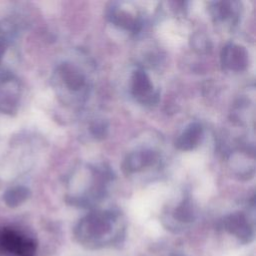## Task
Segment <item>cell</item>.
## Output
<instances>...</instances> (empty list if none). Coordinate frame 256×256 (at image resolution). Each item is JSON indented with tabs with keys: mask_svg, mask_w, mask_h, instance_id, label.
<instances>
[{
	"mask_svg": "<svg viewBox=\"0 0 256 256\" xmlns=\"http://www.w3.org/2000/svg\"><path fill=\"white\" fill-rule=\"evenodd\" d=\"M125 224L118 212L97 210L82 217L74 228L77 242L87 249H103L122 241Z\"/></svg>",
	"mask_w": 256,
	"mask_h": 256,
	"instance_id": "obj_1",
	"label": "cell"
},
{
	"mask_svg": "<svg viewBox=\"0 0 256 256\" xmlns=\"http://www.w3.org/2000/svg\"><path fill=\"white\" fill-rule=\"evenodd\" d=\"M37 242L27 233L13 228H0V256H36Z\"/></svg>",
	"mask_w": 256,
	"mask_h": 256,
	"instance_id": "obj_2",
	"label": "cell"
},
{
	"mask_svg": "<svg viewBox=\"0 0 256 256\" xmlns=\"http://www.w3.org/2000/svg\"><path fill=\"white\" fill-rule=\"evenodd\" d=\"M56 86L64 88L65 92L73 96L85 95L87 89V79L79 67L70 62H64L57 66L54 72Z\"/></svg>",
	"mask_w": 256,
	"mask_h": 256,
	"instance_id": "obj_3",
	"label": "cell"
},
{
	"mask_svg": "<svg viewBox=\"0 0 256 256\" xmlns=\"http://www.w3.org/2000/svg\"><path fill=\"white\" fill-rule=\"evenodd\" d=\"M21 100V85L11 73L0 74V113L12 115L18 111Z\"/></svg>",
	"mask_w": 256,
	"mask_h": 256,
	"instance_id": "obj_4",
	"label": "cell"
},
{
	"mask_svg": "<svg viewBox=\"0 0 256 256\" xmlns=\"http://www.w3.org/2000/svg\"><path fill=\"white\" fill-rule=\"evenodd\" d=\"M131 94L141 104L155 105L159 101V94L154 89L148 74L142 69H136L131 76Z\"/></svg>",
	"mask_w": 256,
	"mask_h": 256,
	"instance_id": "obj_5",
	"label": "cell"
},
{
	"mask_svg": "<svg viewBox=\"0 0 256 256\" xmlns=\"http://www.w3.org/2000/svg\"><path fill=\"white\" fill-rule=\"evenodd\" d=\"M195 218V209L191 199L184 198L164 216L163 221L168 229L178 232L190 226Z\"/></svg>",
	"mask_w": 256,
	"mask_h": 256,
	"instance_id": "obj_6",
	"label": "cell"
},
{
	"mask_svg": "<svg viewBox=\"0 0 256 256\" xmlns=\"http://www.w3.org/2000/svg\"><path fill=\"white\" fill-rule=\"evenodd\" d=\"M220 61L225 70L241 72L245 70L249 64V54L244 46L230 42L223 46Z\"/></svg>",
	"mask_w": 256,
	"mask_h": 256,
	"instance_id": "obj_7",
	"label": "cell"
},
{
	"mask_svg": "<svg viewBox=\"0 0 256 256\" xmlns=\"http://www.w3.org/2000/svg\"><path fill=\"white\" fill-rule=\"evenodd\" d=\"M223 228L243 243L250 242L254 237V228L249 217L242 212L226 215L222 221Z\"/></svg>",
	"mask_w": 256,
	"mask_h": 256,
	"instance_id": "obj_8",
	"label": "cell"
},
{
	"mask_svg": "<svg viewBox=\"0 0 256 256\" xmlns=\"http://www.w3.org/2000/svg\"><path fill=\"white\" fill-rule=\"evenodd\" d=\"M158 160L159 155L156 151L149 148L138 149L126 155L122 163V169L126 174L137 173L155 165Z\"/></svg>",
	"mask_w": 256,
	"mask_h": 256,
	"instance_id": "obj_9",
	"label": "cell"
},
{
	"mask_svg": "<svg viewBox=\"0 0 256 256\" xmlns=\"http://www.w3.org/2000/svg\"><path fill=\"white\" fill-rule=\"evenodd\" d=\"M107 19L120 28L127 31L137 32L141 28V20L130 10H126L121 6V3H111L110 7L106 9Z\"/></svg>",
	"mask_w": 256,
	"mask_h": 256,
	"instance_id": "obj_10",
	"label": "cell"
},
{
	"mask_svg": "<svg viewBox=\"0 0 256 256\" xmlns=\"http://www.w3.org/2000/svg\"><path fill=\"white\" fill-rule=\"evenodd\" d=\"M204 137V129L199 122L188 124L175 140V147L181 151H191L200 145Z\"/></svg>",
	"mask_w": 256,
	"mask_h": 256,
	"instance_id": "obj_11",
	"label": "cell"
},
{
	"mask_svg": "<svg viewBox=\"0 0 256 256\" xmlns=\"http://www.w3.org/2000/svg\"><path fill=\"white\" fill-rule=\"evenodd\" d=\"M241 4L237 1H216L210 3V13L216 22H234L239 16Z\"/></svg>",
	"mask_w": 256,
	"mask_h": 256,
	"instance_id": "obj_12",
	"label": "cell"
},
{
	"mask_svg": "<svg viewBox=\"0 0 256 256\" xmlns=\"http://www.w3.org/2000/svg\"><path fill=\"white\" fill-rule=\"evenodd\" d=\"M254 158L249 159V155L245 152H237L232 154L231 163L232 168L234 169V173L240 178L245 177L247 179L249 176L253 177L254 175V162L249 163V161H254Z\"/></svg>",
	"mask_w": 256,
	"mask_h": 256,
	"instance_id": "obj_13",
	"label": "cell"
},
{
	"mask_svg": "<svg viewBox=\"0 0 256 256\" xmlns=\"http://www.w3.org/2000/svg\"><path fill=\"white\" fill-rule=\"evenodd\" d=\"M30 190L26 186L18 185L7 189L3 194L4 203L10 208H16L30 197Z\"/></svg>",
	"mask_w": 256,
	"mask_h": 256,
	"instance_id": "obj_14",
	"label": "cell"
},
{
	"mask_svg": "<svg viewBox=\"0 0 256 256\" xmlns=\"http://www.w3.org/2000/svg\"><path fill=\"white\" fill-rule=\"evenodd\" d=\"M191 46L194 50H196L199 53L207 52L210 48V43L208 38L202 34V33H195L191 37Z\"/></svg>",
	"mask_w": 256,
	"mask_h": 256,
	"instance_id": "obj_15",
	"label": "cell"
},
{
	"mask_svg": "<svg viewBox=\"0 0 256 256\" xmlns=\"http://www.w3.org/2000/svg\"><path fill=\"white\" fill-rule=\"evenodd\" d=\"M90 132L96 139H103L108 133V124L104 120H95L90 125Z\"/></svg>",
	"mask_w": 256,
	"mask_h": 256,
	"instance_id": "obj_16",
	"label": "cell"
},
{
	"mask_svg": "<svg viewBox=\"0 0 256 256\" xmlns=\"http://www.w3.org/2000/svg\"><path fill=\"white\" fill-rule=\"evenodd\" d=\"M10 44V35L8 31H5L3 27L0 25V68L2 66L4 56L8 50Z\"/></svg>",
	"mask_w": 256,
	"mask_h": 256,
	"instance_id": "obj_17",
	"label": "cell"
}]
</instances>
